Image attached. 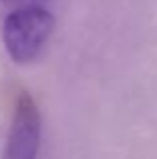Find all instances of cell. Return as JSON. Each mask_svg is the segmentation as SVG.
<instances>
[{
    "label": "cell",
    "instance_id": "cell-1",
    "mask_svg": "<svg viewBox=\"0 0 157 159\" xmlns=\"http://www.w3.org/2000/svg\"><path fill=\"white\" fill-rule=\"evenodd\" d=\"M55 28V16L44 6L10 10L2 26V40L16 62H30L40 54Z\"/></svg>",
    "mask_w": 157,
    "mask_h": 159
},
{
    "label": "cell",
    "instance_id": "cell-2",
    "mask_svg": "<svg viewBox=\"0 0 157 159\" xmlns=\"http://www.w3.org/2000/svg\"><path fill=\"white\" fill-rule=\"evenodd\" d=\"M40 147V113L30 95L16 97L2 159H36Z\"/></svg>",
    "mask_w": 157,
    "mask_h": 159
},
{
    "label": "cell",
    "instance_id": "cell-3",
    "mask_svg": "<svg viewBox=\"0 0 157 159\" xmlns=\"http://www.w3.org/2000/svg\"><path fill=\"white\" fill-rule=\"evenodd\" d=\"M0 2L16 10V8H28V6H44L48 0H0Z\"/></svg>",
    "mask_w": 157,
    "mask_h": 159
}]
</instances>
